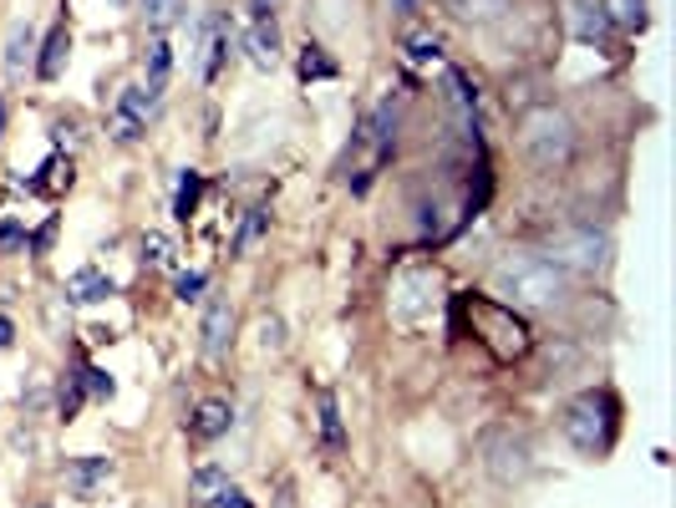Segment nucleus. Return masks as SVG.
Masks as SVG:
<instances>
[{"label":"nucleus","instance_id":"0eeeda50","mask_svg":"<svg viewBox=\"0 0 676 508\" xmlns=\"http://www.w3.org/2000/svg\"><path fill=\"white\" fill-rule=\"evenodd\" d=\"M488 473L499 483H519L524 473H530V442L514 433H494L488 437Z\"/></svg>","mask_w":676,"mask_h":508},{"label":"nucleus","instance_id":"f257e3e1","mask_svg":"<svg viewBox=\"0 0 676 508\" xmlns=\"http://www.w3.org/2000/svg\"><path fill=\"white\" fill-rule=\"evenodd\" d=\"M570 291V280L549 255H530V249H514L494 264V295L514 310H555Z\"/></svg>","mask_w":676,"mask_h":508},{"label":"nucleus","instance_id":"bb28decb","mask_svg":"<svg viewBox=\"0 0 676 508\" xmlns=\"http://www.w3.org/2000/svg\"><path fill=\"white\" fill-rule=\"evenodd\" d=\"M138 249H143L138 260H143L147 270H174V239H168V234H158V229L143 234V245Z\"/></svg>","mask_w":676,"mask_h":508},{"label":"nucleus","instance_id":"b1692460","mask_svg":"<svg viewBox=\"0 0 676 508\" xmlns=\"http://www.w3.org/2000/svg\"><path fill=\"white\" fill-rule=\"evenodd\" d=\"M458 21H473V26H484V21H499L509 15V0H442Z\"/></svg>","mask_w":676,"mask_h":508},{"label":"nucleus","instance_id":"4468645a","mask_svg":"<svg viewBox=\"0 0 676 508\" xmlns=\"http://www.w3.org/2000/svg\"><path fill=\"white\" fill-rule=\"evenodd\" d=\"M107 479H112V458H97V452H87V458H72V463H67V483H72L76 498H92Z\"/></svg>","mask_w":676,"mask_h":508},{"label":"nucleus","instance_id":"58836bf2","mask_svg":"<svg viewBox=\"0 0 676 508\" xmlns=\"http://www.w3.org/2000/svg\"><path fill=\"white\" fill-rule=\"evenodd\" d=\"M417 5H423V0H392V11L398 15H417Z\"/></svg>","mask_w":676,"mask_h":508},{"label":"nucleus","instance_id":"72a5a7b5","mask_svg":"<svg viewBox=\"0 0 676 508\" xmlns=\"http://www.w3.org/2000/svg\"><path fill=\"white\" fill-rule=\"evenodd\" d=\"M57 229H61V218L51 214V218L41 224V229L31 234V255H36V260H41V255H51V245H57Z\"/></svg>","mask_w":676,"mask_h":508},{"label":"nucleus","instance_id":"f8f14e48","mask_svg":"<svg viewBox=\"0 0 676 508\" xmlns=\"http://www.w3.org/2000/svg\"><path fill=\"white\" fill-rule=\"evenodd\" d=\"M118 295V285H112V275H103L97 264H82L72 280H67V300L72 305H103Z\"/></svg>","mask_w":676,"mask_h":508},{"label":"nucleus","instance_id":"a19ab883","mask_svg":"<svg viewBox=\"0 0 676 508\" xmlns=\"http://www.w3.org/2000/svg\"><path fill=\"white\" fill-rule=\"evenodd\" d=\"M280 508H290V498H280Z\"/></svg>","mask_w":676,"mask_h":508},{"label":"nucleus","instance_id":"39448f33","mask_svg":"<svg viewBox=\"0 0 676 508\" xmlns=\"http://www.w3.org/2000/svg\"><path fill=\"white\" fill-rule=\"evenodd\" d=\"M559 270H580V275H595L610 264V239H605L595 224H574V229H559L555 245H549Z\"/></svg>","mask_w":676,"mask_h":508},{"label":"nucleus","instance_id":"ea45409f","mask_svg":"<svg viewBox=\"0 0 676 508\" xmlns=\"http://www.w3.org/2000/svg\"><path fill=\"white\" fill-rule=\"evenodd\" d=\"M0 128H5V102H0Z\"/></svg>","mask_w":676,"mask_h":508},{"label":"nucleus","instance_id":"412c9836","mask_svg":"<svg viewBox=\"0 0 676 508\" xmlns=\"http://www.w3.org/2000/svg\"><path fill=\"white\" fill-rule=\"evenodd\" d=\"M31 51H36V26L31 21H15V31H11V42H5V72L11 76H21L31 67Z\"/></svg>","mask_w":676,"mask_h":508},{"label":"nucleus","instance_id":"5701e85b","mask_svg":"<svg viewBox=\"0 0 676 508\" xmlns=\"http://www.w3.org/2000/svg\"><path fill=\"white\" fill-rule=\"evenodd\" d=\"M442 87H448V102H453L458 113L473 122V113H478V87H473V82L458 72V67H442Z\"/></svg>","mask_w":676,"mask_h":508},{"label":"nucleus","instance_id":"f3484780","mask_svg":"<svg viewBox=\"0 0 676 508\" xmlns=\"http://www.w3.org/2000/svg\"><path fill=\"white\" fill-rule=\"evenodd\" d=\"M316 412H321V442L331 452H346L352 448V437H346V422H341V402L336 392H321L316 397Z\"/></svg>","mask_w":676,"mask_h":508},{"label":"nucleus","instance_id":"473e14b6","mask_svg":"<svg viewBox=\"0 0 676 508\" xmlns=\"http://www.w3.org/2000/svg\"><path fill=\"white\" fill-rule=\"evenodd\" d=\"M82 381H87V397H97V402H107V397L118 392V381L107 377L103 366H82Z\"/></svg>","mask_w":676,"mask_h":508},{"label":"nucleus","instance_id":"a878e982","mask_svg":"<svg viewBox=\"0 0 676 508\" xmlns=\"http://www.w3.org/2000/svg\"><path fill=\"white\" fill-rule=\"evenodd\" d=\"M168 72H174V46L153 42V51H147V97H158L163 82H168Z\"/></svg>","mask_w":676,"mask_h":508},{"label":"nucleus","instance_id":"6e6552de","mask_svg":"<svg viewBox=\"0 0 676 508\" xmlns=\"http://www.w3.org/2000/svg\"><path fill=\"white\" fill-rule=\"evenodd\" d=\"M250 11H254V26H250V36H245V46H250L254 67H260V72H270V67L280 61V26H275V15H270L265 0H254Z\"/></svg>","mask_w":676,"mask_h":508},{"label":"nucleus","instance_id":"6ab92c4d","mask_svg":"<svg viewBox=\"0 0 676 508\" xmlns=\"http://www.w3.org/2000/svg\"><path fill=\"white\" fill-rule=\"evenodd\" d=\"M295 76H300V82H336L341 76V67L331 57H325V46H316V42H306L300 46V57H295Z\"/></svg>","mask_w":676,"mask_h":508},{"label":"nucleus","instance_id":"c9c22d12","mask_svg":"<svg viewBox=\"0 0 676 508\" xmlns=\"http://www.w3.org/2000/svg\"><path fill=\"white\" fill-rule=\"evenodd\" d=\"M260 346H265V351H280V346H285V326H280L275 316L260 320Z\"/></svg>","mask_w":676,"mask_h":508},{"label":"nucleus","instance_id":"a211bd4d","mask_svg":"<svg viewBox=\"0 0 676 508\" xmlns=\"http://www.w3.org/2000/svg\"><path fill=\"white\" fill-rule=\"evenodd\" d=\"M265 229H270V209H265V203H250V209H245V218H239L229 255H235V260H245V255H250V249L265 239Z\"/></svg>","mask_w":676,"mask_h":508},{"label":"nucleus","instance_id":"c85d7f7f","mask_svg":"<svg viewBox=\"0 0 676 508\" xmlns=\"http://www.w3.org/2000/svg\"><path fill=\"white\" fill-rule=\"evenodd\" d=\"M407 61L412 67H442V42L438 36H427V31L407 36Z\"/></svg>","mask_w":676,"mask_h":508},{"label":"nucleus","instance_id":"7c9ffc66","mask_svg":"<svg viewBox=\"0 0 676 508\" xmlns=\"http://www.w3.org/2000/svg\"><path fill=\"white\" fill-rule=\"evenodd\" d=\"M143 15L153 31H168L178 15H183V0H143Z\"/></svg>","mask_w":676,"mask_h":508},{"label":"nucleus","instance_id":"cd10ccee","mask_svg":"<svg viewBox=\"0 0 676 508\" xmlns=\"http://www.w3.org/2000/svg\"><path fill=\"white\" fill-rule=\"evenodd\" d=\"M82 402H87V381H82V371H72V377H67V387L57 392V417L72 422L76 412H82Z\"/></svg>","mask_w":676,"mask_h":508},{"label":"nucleus","instance_id":"e433bc0d","mask_svg":"<svg viewBox=\"0 0 676 508\" xmlns=\"http://www.w3.org/2000/svg\"><path fill=\"white\" fill-rule=\"evenodd\" d=\"M209 508H254V504H250V498H245V488H235V483H229V488H224V494L214 498V504H209Z\"/></svg>","mask_w":676,"mask_h":508},{"label":"nucleus","instance_id":"2eb2a0df","mask_svg":"<svg viewBox=\"0 0 676 508\" xmlns=\"http://www.w3.org/2000/svg\"><path fill=\"white\" fill-rule=\"evenodd\" d=\"M67 57H72V31H67V21H57V26L46 31V42H41L36 76H41V82H57L61 67H67Z\"/></svg>","mask_w":676,"mask_h":508},{"label":"nucleus","instance_id":"9d476101","mask_svg":"<svg viewBox=\"0 0 676 508\" xmlns=\"http://www.w3.org/2000/svg\"><path fill=\"white\" fill-rule=\"evenodd\" d=\"M565 26H570L574 42H585V46H601L610 36V21H605L601 0H565Z\"/></svg>","mask_w":676,"mask_h":508},{"label":"nucleus","instance_id":"393cba45","mask_svg":"<svg viewBox=\"0 0 676 508\" xmlns=\"http://www.w3.org/2000/svg\"><path fill=\"white\" fill-rule=\"evenodd\" d=\"M199 193H204V178L193 174V168H183V178H178V193H174V218L178 224H189L193 209H199Z\"/></svg>","mask_w":676,"mask_h":508},{"label":"nucleus","instance_id":"20e7f679","mask_svg":"<svg viewBox=\"0 0 676 508\" xmlns=\"http://www.w3.org/2000/svg\"><path fill=\"white\" fill-rule=\"evenodd\" d=\"M519 147L539 174H555V168H565L574 158V122L559 107H534L519 122Z\"/></svg>","mask_w":676,"mask_h":508},{"label":"nucleus","instance_id":"4c0bfd02","mask_svg":"<svg viewBox=\"0 0 676 508\" xmlns=\"http://www.w3.org/2000/svg\"><path fill=\"white\" fill-rule=\"evenodd\" d=\"M11 346H15V320L0 316V351H11Z\"/></svg>","mask_w":676,"mask_h":508},{"label":"nucleus","instance_id":"2f4dec72","mask_svg":"<svg viewBox=\"0 0 676 508\" xmlns=\"http://www.w3.org/2000/svg\"><path fill=\"white\" fill-rule=\"evenodd\" d=\"M204 291H209V275H204V270H183V275L174 280V295H178V300H183V305H189V300H199V295H204Z\"/></svg>","mask_w":676,"mask_h":508},{"label":"nucleus","instance_id":"f704fd0d","mask_svg":"<svg viewBox=\"0 0 676 508\" xmlns=\"http://www.w3.org/2000/svg\"><path fill=\"white\" fill-rule=\"evenodd\" d=\"M21 239H26V224H21L15 214H11V218H0V255H11Z\"/></svg>","mask_w":676,"mask_h":508},{"label":"nucleus","instance_id":"423d86ee","mask_svg":"<svg viewBox=\"0 0 676 508\" xmlns=\"http://www.w3.org/2000/svg\"><path fill=\"white\" fill-rule=\"evenodd\" d=\"M158 97H147V87H122V97H118V113H112V138H118L122 147H133V143H143V132H147V107H153Z\"/></svg>","mask_w":676,"mask_h":508},{"label":"nucleus","instance_id":"7ed1b4c3","mask_svg":"<svg viewBox=\"0 0 676 508\" xmlns=\"http://www.w3.org/2000/svg\"><path fill=\"white\" fill-rule=\"evenodd\" d=\"M565 437H570L574 452L585 458H601L610 442H616V427H620V402L610 392H580L570 406H565Z\"/></svg>","mask_w":676,"mask_h":508},{"label":"nucleus","instance_id":"4be33fe9","mask_svg":"<svg viewBox=\"0 0 676 508\" xmlns=\"http://www.w3.org/2000/svg\"><path fill=\"white\" fill-rule=\"evenodd\" d=\"M610 31H641L647 26V0H601Z\"/></svg>","mask_w":676,"mask_h":508},{"label":"nucleus","instance_id":"79ce46f5","mask_svg":"<svg viewBox=\"0 0 676 508\" xmlns=\"http://www.w3.org/2000/svg\"><path fill=\"white\" fill-rule=\"evenodd\" d=\"M41 508H46V504H41Z\"/></svg>","mask_w":676,"mask_h":508},{"label":"nucleus","instance_id":"f03ea898","mask_svg":"<svg viewBox=\"0 0 676 508\" xmlns=\"http://www.w3.org/2000/svg\"><path fill=\"white\" fill-rule=\"evenodd\" d=\"M453 305H458V316L473 320V335H478L499 362H519V356H530L534 351L530 320L519 316L514 305L494 300V295H453Z\"/></svg>","mask_w":676,"mask_h":508},{"label":"nucleus","instance_id":"9b49d317","mask_svg":"<svg viewBox=\"0 0 676 508\" xmlns=\"http://www.w3.org/2000/svg\"><path fill=\"white\" fill-rule=\"evenodd\" d=\"M229 427H235V406H229V402L209 397V402L193 406V417H189V437H193V442H220V437H229Z\"/></svg>","mask_w":676,"mask_h":508},{"label":"nucleus","instance_id":"1a4fd4ad","mask_svg":"<svg viewBox=\"0 0 676 508\" xmlns=\"http://www.w3.org/2000/svg\"><path fill=\"white\" fill-rule=\"evenodd\" d=\"M199 335H204V341H199V346H204V356L209 362H220L224 351H229V341H235V305L224 300H209V310H204V326H199Z\"/></svg>","mask_w":676,"mask_h":508},{"label":"nucleus","instance_id":"c756f323","mask_svg":"<svg viewBox=\"0 0 676 508\" xmlns=\"http://www.w3.org/2000/svg\"><path fill=\"white\" fill-rule=\"evenodd\" d=\"M224 61H229V31L224 26H209V61H204V82L224 72Z\"/></svg>","mask_w":676,"mask_h":508},{"label":"nucleus","instance_id":"ddd939ff","mask_svg":"<svg viewBox=\"0 0 676 508\" xmlns=\"http://www.w3.org/2000/svg\"><path fill=\"white\" fill-rule=\"evenodd\" d=\"M367 132H371V143H377V168H382V163L398 153V92L377 102V113H371Z\"/></svg>","mask_w":676,"mask_h":508},{"label":"nucleus","instance_id":"dca6fc26","mask_svg":"<svg viewBox=\"0 0 676 508\" xmlns=\"http://www.w3.org/2000/svg\"><path fill=\"white\" fill-rule=\"evenodd\" d=\"M72 158L67 153H51V158L36 168V178H26V193H41V199H57V193L72 189Z\"/></svg>","mask_w":676,"mask_h":508},{"label":"nucleus","instance_id":"aec40b11","mask_svg":"<svg viewBox=\"0 0 676 508\" xmlns=\"http://www.w3.org/2000/svg\"><path fill=\"white\" fill-rule=\"evenodd\" d=\"M224 488H229V473H224L220 463H204V468H193V473H189V498L199 508H209L214 498L224 494Z\"/></svg>","mask_w":676,"mask_h":508}]
</instances>
